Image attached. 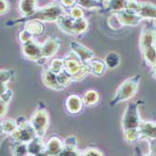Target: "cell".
<instances>
[{
    "mask_svg": "<svg viewBox=\"0 0 156 156\" xmlns=\"http://www.w3.org/2000/svg\"><path fill=\"white\" fill-rule=\"evenodd\" d=\"M139 48L145 64L152 70H155L156 51L154 21H150L143 26L139 37Z\"/></svg>",
    "mask_w": 156,
    "mask_h": 156,
    "instance_id": "obj_1",
    "label": "cell"
},
{
    "mask_svg": "<svg viewBox=\"0 0 156 156\" xmlns=\"http://www.w3.org/2000/svg\"><path fill=\"white\" fill-rule=\"evenodd\" d=\"M65 13V9L60 6V4L51 3L46 5L42 8H37L36 11L30 17L27 18H19L7 23V25H15L19 23H26L28 21H38L41 23H53Z\"/></svg>",
    "mask_w": 156,
    "mask_h": 156,
    "instance_id": "obj_2",
    "label": "cell"
},
{
    "mask_svg": "<svg viewBox=\"0 0 156 156\" xmlns=\"http://www.w3.org/2000/svg\"><path fill=\"white\" fill-rule=\"evenodd\" d=\"M64 70L71 77L73 81H81L90 75L88 64L83 63L78 56L70 51L63 58Z\"/></svg>",
    "mask_w": 156,
    "mask_h": 156,
    "instance_id": "obj_3",
    "label": "cell"
},
{
    "mask_svg": "<svg viewBox=\"0 0 156 156\" xmlns=\"http://www.w3.org/2000/svg\"><path fill=\"white\" fill-rule=\"evenodd\" d=\"M140 79L141 78L139 75H135L123 80L117 88L114 95L109 102V106L113 108L117 104L132 99L137 93Z\"/></svg>",
    "mask_w": 156,
    "mask_h": 156,
    "instance_id": "obj_4",
    "label": "cell"
},
{
    "mask_svg": "<svg viewBox=\"0 0 156 156\" xmlns=\"http://www.w3.org/2000/svg\"><path fill=\"white\" fill-rule=\"evenodd\" d=\"M29 124L34 129L36 136L43 138L50 124L49 112L44 107H38L29 121Z\"/></svg>",
    "mask_w": 156,
    "mask_h": 156,
    "instance_id": "obj_5",
    "label": "cell"
},
{
    "mask_svg": "<svg viewBox=\"0 0 156 156\" xmlns=\"http://www.w3.org/2000/svg\"><path fill=\"white\" fill-rule=\"evenodd\" d=\"M138 107L139 102L129 103L126 106L122 118V126L123 131L138 128L141 121H142L139 115Z\"/></svg>",
    "mask_w": 156,
    "mask_h": 156,
    "instance_id": "obj_6",
    "label": "cell"
},
{
    "mask_svg": "<svg viewBox=\"0 0 156 156\" xmlns=\"http://www.w3.org/2000/svg\"><path fill=\"white\" fill-rule=\"evenodd\" d=\"M9 138L13 143H24L27 144L28 142L37 136L32 126L29 124V122L27 123L18 126L16 130L12 132L9 136Z\"/></svg>",
    "mask_w": 156,
    "mask_h": 156,
    "instance_id": "obj_7",
    "label": "cell"
},
{
    "mask_svg": "<svg viewBox=\"0 0 156 156\" xmlns=\"http://www.w3.org/2000/svg\"><path fill=\"white\" fill-rule=\"evenodd\" d=\"M61 46V40L54 35L48 37L43 44H41V57L50 59L59 51Z\"/></svg>",
    "mask_w": 156,
    "mask_h": 156,
    "instance_id": "obj_8",
    "label": "cell"
},
{
    "mask_svg": "<svg viewBox=\"0 0 156 156\" xmlns=\"http://www.w3.org/2000/svg\"><path fill=\"white\" fill-rule=\"evenodd\" d=\"M22 52L26 59L36 62L41 57V44L31 40L22 45Z\"/></svg>",
    "mask_w": 156,
    "mask_h": 156,
    "instance_id": "obj_9",
    "label": "cell"
},
{
    "mask_svg": "<svg viewBox=\"0 0 156 156\" xmlns=\"http://www.w3.org/2000/svg\"><path fill=\"white\" fill-rule=\"evenodd\" d=\"M114 15L120 25L122 26H136L142 21L137 14L133 13L127 9H123L119 12H116Z\"/></svg>",
    "mask_w": 156,
    "mask_h": 156,
    "instance_id": "obj_10",
    "label": "cell"
},
{
    "mask_svg": "<svg viewBox=\"0 0 156 156\" xmlns=\"http://www.w3.org/2000/svg\"><path fill=\"white\" fill-rule=\"evenodd\" d=\"M70 47H71V51L74 52L83 63L88 64L94 58V53L91 49L85 47L77 41L70 42Z\"/></svg>",
    "mask_w": 156,
    "mask_h": 156,
    "instance_id": "obj_11",
    "label": "cell"
},
{
    "mask_svg": "<svg viewBox=\"0 0 156 156\" xmlns=\"http://www.w3.org/2000/svg\"><path fill=\"white\" fill-rule=\"evenodd\" d=\"M156 124L152 121H141L138 126V132L140 136V140H155L156 136Z\"/></svg>",
    "mask_w": 156,
    "mask_h": 156,
    "instance_id": "obj_12",
    "label": "cell"
},
{
    "mask_svg": "<svg viewBox=\"0 0 156 156\" xmlns=\"http://www.w3.org/2000/svg\"><path fill=\"white\" fill-rule=\"evenodd\" d=\"M28 155L30 156H48L45 151V142L43 138L35 136L26 144Z\"/></svg>",
    "mask_w": 156,
    "mask_h": 156,
    "instance_id": "obj_13",
    "label": "cell"
},
{
    "mask_svg": "<svg viewBox=\"0 0 156 156\" xmlns=\"http://www.w3.org/2000/svg\"><path fill=\"white\" fill-rule=\"evenodd\" d=\"M64 149V141L57 136H52L45 143V151L48 156H58Z\"/></svg>",
    "mask_w": 156,
    "mask_h": 156,
    "instance_id": "obj_14",
    "label": "cell"
},
{
    "mask_svg": "<svg viewBox=\"0 0 156 156\" xmlns=\"http://www.w3.org/2000/svg\"><path fill=\"white\" fill-rule=\"evenodd\" d=\"M83 103L81 97L78 94H70L66 100V108L68 113L73 115H77L82 110Z\"/></svg>",
    "mask_w": 156,
    "mask_h": 156,
    "instance_id": "obj_15",
    "label": "cell"
},
{
    "mask_svg": "<svg viewBox=\"0 0 156 156\" xmlns=\"http://www.w3.org/2000/svg\"><path fill=\"white\" fill-rule=\"evenodd\" d=\"M42 82L45 84V86L48 88L54 90V91H63L65 90L64 87H62L61 85L57 81V78L54 73H52L49 68L44 69L42 72Z\"/></svg>",
    "mask_w": 156,
    "mask_h": 156,
    "instance_id": "obj_16",
    "label": "cell"
},
{
    "mask_svg": "<svg viewBox=\"0 0 156 156\" xmlns=\"http://www.w3.org/2000/svg\"><path fill=\"white\" fill-rule=\"evenodd\" d=\"M74 22L75 20L65 12L57 19L56 23L63 32L74 36Z\"/></svg>",
    "mask_w": 156,
    "mask_h": 156,
    "instance_id": "obj_17",
    "label": "cell"
},
{
    "mask_svg": "<svg viewBox=\"0 0 156 156\" xmlns=\"http://www.w3.org/2000/svg\"><path fill=\"white\" fill-rule=\"evenodd\" d=\"M137 15L142 19H149L151 21L155 20L156 18V7L152 3H143L140 2Z\"/></svg>",
    "mask_w": 156,
    "mask_h": 156,
    "instance_id": "obj_18",
    "label": "cell"
},
{
    "mask_svg": "<svg viewBox=\"0 0 156 156\" xmlns=\"http://www.w3.org/2000/svg\"><path fill=\"white\" fill-rule=\"evenodd\" d=\"M37 1L34 0H22L19 1V11L21 13L22 18L30 17L36 11L37 8Z\"/></svg>",
    "mask_w": 156,
    "mask_h": 156,
    "instance_id": "obj_19",
    "label": "cell"
},
{
    "mask_svg": "<svg viewBox=\"0 0 156 156\" xmlns=\"http://www.w3.org/2000/svg\"><path fill=\"white\" fill-rule=\"evenodd\" d=\"M24 30L29 32L33 37H39L44 32V24L43 23L38 21H28L24 23Z\"/></svg>",
    "mask_w": 156,
    "mask_h": 156,
    "instance_id": "obj_20",
    "label": "cell"
},
{
    "mask_svg": "<svg viewBox=\"0 0 156 156\" xmlns=\"http://www.w3.org/2000/svg\"><path fill=\"white\" fill-rule=\"evenodd\" d=\"M88 66L90 68V74L95 77H101L107 70L104 61L95 57L88 63Z\"/></svg>",
    "mask_w": 156,
    "mask_h": 156,
    "instance_id": "obj_21",
    "label": "cell"
},
{
    "mask_svg": "<svg viewBox=\"0 0 156 156\" xmlns=\"http://www.w3.org/2000/svg\"><path fill=\"white\" fill-rule=\"evenodd\" d=\"M99 98H100V95H99L97 91L89 90L83 94L81 100H82L83 106L93 107V106H95L99 102Z\"/></svg>",
    "mask_w": 156,
    "mask_h": 156,
    "instance_id": "obj_22",
    "label": "cell"
},
{
    "mask_svg": "<svg viewBox=\"0 0 156 156\" xmlns=\"http://www.w3.org/2000/svg\"><path fill=\"white\" fill-rule=\"evenodd\" d=\"M125 9V1H116V0H110V1H103V11L105 12H119Z\"/></svg>",
    "mask_w": 156,
    "mask_h": 156,
    "instance_id": "obj_23",
    "label": "cell"
},
{
    "mask_svg": "<svg viewBox=\"0 0 156 156\" xmlns=\"http://www.w3.org/2000/svg\"><path fill=\"white\" fill-rule=\"evenodd\" d=\"M18 127L15 119H5L0 122V136L1 135H10L16 130Z\"/></svg>",
    "mask_w": 156,
    "mask_h": 156,
    "instance_id": "obj_24",
    "label": "cell"
},
{
    "mask_svg": "<svg viewBox=\"0 0 156 156\" xmlns=\"http://www.w3.org/2000/svg\"><path fill=\"white\" fill-rule=\"evenodd\" d=\"M104 63L107 68L115 69L121 64V57L117 52H108L104 59Z\"/></svg>",
    "mask_w": 156,
    "mask_h": 156,
    "instance_id": "obj_25",
    "label": "cell"
},
{
    "mask_svg": "<svg viewBox=\"0 0 156 156\" xmlns=\"http://www.w3.org/2000/svg\"><path fill=\"white\" fill-rule=\"evenodd\" d=\"M77 6L82 9H103V1H94V0H78Z\"/></svg>",
    "mask_w": 156,
    "mask_h": 156,
    "instance_id": "obj_26",
    "label": "cell"
},
{
    "mask_svg": "<svg viewBox=\"0 0 156 156\" xmlns=\"http://www.w3.org/2000/svg\"><path fill=\"white\" fill-rule=\"evenodd\" d=\"M88 29V21L86 18L75 20L74 22V36H80Z\"/></svg>",
    "mask_w": 156,
    "mask_h": 156,
    "instance_id": "obj_27",
    "label": "cell"
},
{
    "mask_svg": "<svg viewBox=\"0 0 156 156\" xmlns=\"http://www.w3.org/2000/svg\"><path fill=\"white\" fill-rule=\"evenodd\" d=\"M123 138L124 141L128 144H133L136 143L140 140V136L138 129H130V130H126L123 131Z\"/></svg>",
    "mask_w": 156,
    "mask_h": 156,
    "instance_id": "obj_28",
    "label": "cell"
},
{
    "mask_svg": "<svg viewBox=\"0 0 156 156\" xmlns=\"http://www.w3.org/2000/svg\"><path fill=\"white\" fill-rule=\"evenodd\" d=\"M49 69L55 75L59 74L64 70V62L62 58H53L50 62Z\"/></svg>",
    "mask_w": 156,
    "mask_h": 156,
    "instance_id": "obj_29",
    "label": "cell"
},
{
    "mask_svg": "<svg viewBox=\"0 0 156 156\" xmlns=\"http://www.w3.org/2000/svg\"><path fill=\"white\" fill-rule=\"evenodd\" d=\"M11 151L12 156H28L27 146L24 143H13Z\"/></svg>",
    "mask_w": 156,
    "mask_h": 156,
    "instance_id": "obj_30",
    "label": "cell"
},
{
    "mask_svg": "<svg viewBox=\"0 0 156 156\" xmlns=\"http://www.w3.org/2000/svg\"><path fill=\"white\" fill-rule=\"evenodd\" d=\"M65 12L66 14H68V15L71 17L72 19H74V20L85 18V12H84V10L80 7L77 6V4H76L75 7L69 9L67 10H65Z\"/></svg>",
    "mask_w": 156,
    "mask_h": 156,
    "instance_id": "obj_31",
    "label": "cell"
},
{
    "mask_svg": "<svg viewBox=\"0 0 156 156\" xmlns=\"http://www.w3.org/2000/svg\"><path fill=\"white\" fill-rule=\"evenodd\" d=\"M56 78H57V81H58V83L61 85L62 87H64V88H66V87L69 86V85L73 82V80H72L71 77H70V76H69L66 71H65V70H63L62 72H60L59 74L56 75Z\"/></svg>",
    "mask_w": 156,
    "mask_h": 156,
    "instance_id": "obj_32",
    "label": "cell"
},
{
    "mask_svg": "<svg viewBox=\"0 0 156 156\" xmlns=\"http://www.w3.org/2000/svg\"><path fill=\"white\" fill-rule=\"evenodd\" d=\"M14 70L12 69H0V83L7 84L14 77Z\"/></svg>",
    "mask_w": 156,
    "mask_h": 156,
    "instance_id": "obj_33",
    "label": "cell"
},
{
    "mask_svg": "<svg viewBox=\"0 0 156 156\" xmlns=\"http://www.w3.org/2000/svg\"><path fill=\"white\" fill-rule=\"evenodd\" d=\"M79 156H104L103 152L94 147H90L80 152Z\"/></svg>",
    "mask_w": 156,
    "mask_h": 156,
    "instance_id": "obj_34",
    "label": "cell"
},
{
    "mask_svg": "<svg viewBox=\"0 0 156 156\" xmlns=\"http://www.w3.org/2000/svg\"><path fill=\"white\" fill-rule=\"evenodd\" d=\"M64 147L69 149H78V141L75 136H69L64 140Z\"/></svg>",
    "mask_w": 156,
    "mask_h": 156,
    "instance_id": "obj_35",
    "label": "cell"
},
{
    "mask_svg": "<svg viewBox=\"0 0 156 156\" xmlns=\"http://www.w3.org/2000/svg\"><path fill=\"white\" fill-rule=\"evenodd\" d=\"M18 37H19V40L21 41L22 45L27 43V42H29V41H31V40H34L33 36H32L29 32H27V31L24 30V29L22 30V31L19 33Z\"/></svg>",
    "mask_w": 156,
    "mask_h": 156,
    "instance_id": "obj_36",
    "label": "cell"
},
{
    "mask_svg": "<svg viewBox=\"0 0 156 156\" xmlns=\"http://www.w3.org/2000/svg\"><path fill=\"white\" fill-rule=\"evenodd\" d=\"M139 5H140V2L138 1H136V0L130 1V0H128V1H125V9L136 14L139 9Z\"/></svg>",
    "mask_w": 156,
    "mask_h": 156,
    "instance_id": "obj_37",
    "label": "cell"
},
{
    "mask_svg": "<svg viewBox=\"0 0 156 156\" xmlns=\"http://www.w3.org/2000/svg\"><path fill=\"white\" fill-rule=\"evenodd\" d=\"M80 152V151L78 149H69L64 147V149L62 150L58 156H79Z\"/></svg>",
    "mask_w": 156,
    "mask_h": 156,
    "instance_id": "obj_38",
    "label": "cell"
},
{
    "mask_svg": "<svg viewBox=\"0 0 156 156\" xmlns=\"http://www.w3.org/2000/svg\"><path fill=\"white\" fill-rule=\"evenodd\" d=\"M60 6L65 10H67L76 6V0H62L60 1Z\"/></svg>",
    "mask_w": 156,
    "mask_h": 156,
    "instance_id": "obj_39",
    "label": "cell"
},
{
    "mask_svg": "<svg viewBox=\"0 0 156 156\" xmlns=\"http://www.w3.org/2000/svg\"><path fill=\"white\" fill-rule=\"evenodd\" d=\"M8 108H9V104L0 99V120H2L5 117Z\"/></svg>",
    "mask_w": 156,
    "mask_h": 156,
    "instance_id": "obj_40",
    "label": "cell"
},
{
    "mask_svg": "<svg viewBox=\"0 0 156 156\" xmlns=\"http://www.w3.org/2000/svg\"><path fill=\"white\" fill-rule=\"evenodd\" d=\"M9 9V4L8 1H4V0H0V15L7 13Z\"/></svg>",
    "mask_w": 156,
    "mask_h": 156,
    "instance_id": "obj_41",
    "label": "cell"
},
{
    "mask_svg": "<svg viewBox=\"0 0 156 156\" xmlns=\"http://www.w3.org/2000/svg\"><path fill=\"white\" fill-rule=\"evenodd\" d=\"M47 61H48V59H46V58H44V57H40L37 61H36V63H37L38 66H43V65L46 64Z\"/></svg>",
    "mask_w": 156,
    "mask_h": 156,
    "instance_id": "obj_42",
    "label": "cell"
},
{
    "mask_svg": "<svg viewBox=\"0 0 156 156\" xmlns=\"http://www.w3.org/2000/svg\"><path fill=\"white\" fill-rule=\"evenodd\" d=\"M28 156H30V155H28Z\"/></svg>",
    "mask_w": 156,
    "mask_h": 156,
    "instance_id": "obj_43",
    "label": "cell"
}]
</instances>
